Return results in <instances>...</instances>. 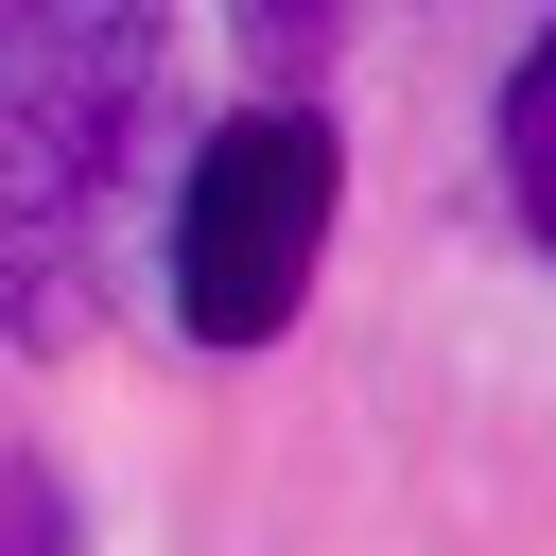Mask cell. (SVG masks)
<instances>
[{
	"instance_id": "obj_1",
	"label": "cell",
	"mask_w": 556,
	"mask_h": 556,
	"mask_svg": "<svg viewBox=\"0 0 556 556\" xmlns=\"http://www.w3.org/2000/svg\"><path fill=\"white\" fill-rule=\"evenodd\" d=\"M174 70L156 0H0V226H17V330H70V243L139 156V104Z\"/></svg>"
},
{
	"instance_id": "obj_2",
	"label": "cell",
	"mask_w": 556,
	"mask_h": 556,
	"mask_svg": "<svg viewBox=\"0 0 556 556\" xmlns=\"http://www.w3.org/2000/svg\"><path fill=\"white\" fill-rule=\"evenodd\" d=\"M330 208H348V139L313 104H243L208 122L191 191H174V330L191 348H278L313 261H330Z\"/></svg>"
},
{
	"instance_id": "obj_3",
	"label": "cell",
	"mask_w": 556,
	"mask_h": 556,
	"mask_svg": "<svg viewBox=\"0 0 556 556\" xmlns=\"http://www.w3.org/2000/svg\"><path fill=\"white\" fill-rule=\"evenodd\" d=\"M486 139H504V208L556 243V17L521 35V70H504V122H486Z\"/></svg>"
},
{
	"instance_id": "obj_4",
	"label": "cell",
	"mask_w": 556,
	"mask_h": 556,
	"mask_svg": "<svg viewBox=\"0 0 556 556\" xmlns=\"http://www.w3.org/2000/svg\"><path fill=\"white\" fill-rule=\"evenodd\" d=\"M243 35H261V70H313L330 35H348V0H226Z\"/></svg>"
},
{
	"instance_id": "obj_5",
	"label": "cell",
	"mask_w": 556,
	"mask_h": 556,
	"mask_svg": "<svg viewBox=\"0 0 556 556\" xmlns=\"http://www.w3.org/2000/svg\"><path fill=\"white\" fill-rule=\"evenodd\" d=\"M17 556H70V486H52L35 452H17Z\"/></svg>"
}]
</instances>
